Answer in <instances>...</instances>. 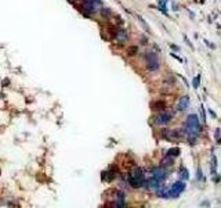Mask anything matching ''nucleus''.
Instances as JSON below:
<instances>
[{"label":"nucleus","instance_id":"nucleus-1","mask_svg":"<svg viewBox=\"0 0 221 208\" xmlns=\"http://www.w3.org/2000/svg\"><path fill=\"white\" fill-rule=\"evenodd\" d=\"M145 64H147V69L149 72H155L159 69V56L152 51V50H147L144 54Z\"/></svg>","mask_w":221,"mask_h":208},{"label":"nucleus","instance_id":"nucleus-2","mask_svg":"<svg viewBox=\"0 0 221 208\" xmlns=\"http://www.w3.org/2000/svg\"><path fill=\"white\" fill-rule=\"evenodd\" d=\"M173 118H174V113L173 111H164L163 110L160 114H158V117L155 119V124L158 126H166V125H169V122L172 121Z\"/></svg>","mask_w":221,"mask_h":208},{"label":"nucleus","instance_id":"nucleus-3","mask_svg":"<svg viewBox=\"0 0 221 208\" xmlns=\"http://www.w3.org/2000/svg\"><path fill=\"white\" fill-rule=\"evenodd\" d=\"M170 199H177V197H180L182 194V191L185 190V183L182 181H178L176 183H173L172 187H170Z\"/></svg>","mask_w":221,"mask_h":208},{"label":"nucleus","instance_id":"nucleus-4","mask_svg":"<svg viewBox=\"0 0 221 208\" xmlns=\"http://www.w3.org/2000/svg\"><path fill=\"white\" fill-rule=\"evenodd\" d=\"M127 183L131 186V187H134V189H138L141 186L145 185V178H135V176H129V181Z\"/></svg>","mask_w":221,"mask_h":208},{"label":"nucleus","instance_id":"nucleus-5","mask_svg":"<svg viewBox=\"0 0 221 208\" xmlns=\"http://www.w3.org/2000/svg\"><path fill=\"white\" fill-rule=\"evenodd\" d=\"M188 105H190V97L188 96H182L180 99V101L177 103V110L178 111H184V110L188 108Z\"/></svg>","mask_w":221,"mask_h":208},{"label":"nucleus","instance_id":"nucleus-6","mask_svg":"<svg viewBox=\"0 0 221 208\" xmlns=\"http://www.w3.org/2000/svg\"><path fill=\"white\" fill-rule=\"evenodd\" d=\"M152 175H154L156 179L163 181V182H164V179H166V176H167L166 171H164L163 168H155V169H152Z\"/></svg>","mask_w":221,"mask_h":208},{"label":"nucleus","instance_id":"nucleus-7","mask_svg":"<svg viewBox=\"0 0 221 208\" xmlns=\"http://www.w3.org/2000/svg\"><path fill=\"white\" fill-rule=\"evenodd\" d=\"M115 39H116L117 42H120V43H124V42H127V39H129V36H127V32L124 31V29H119V31L116 32V36H115Z\"/></svg>","mask_w":221,"mask_h":208},{"label":"nucleus","instance_id":"nucleus-8","mask_svg":"<svg viewBox=\"0 0 221 208\" xmlns=\"http://www.w3.org/2000/svg\"><path fill=\"white\" fill-rule=\"evenodd\" d=\"M152 108L158 110V111H163V110L166 108V103L164 101H156L155 104H152Z\"/></svg>","mask_w":221,"mask_h":208},{"label":"nucleus","instance_id":"nucleus-9","mask_svg":"<svg viewBox=\"0 0 221 208\" xmlns=\"http://www.w3.org/2000/svg\"><path fill=\"white\" fill-rule=\"evenodd\" d=\"M131 176H135V178H144V172L141 168H134L133 172H131Z\"/></svg>","mask_w":221,"mask_h":208},{"label":"nucleus","instance_id":"nucleus-10","mask_svg":"<svg viewBox=\"0 0 221 208\" xmlns=\"http://www.w3.org/2000/svg\"><path fill=\"white\" fill-rule=\"evenodd\" d=\"M178 176H180L181 181H187L188 179V172H187L185 168H181L180 171H178Z\"/></svg>","mask_w":221,"mask_h":208},{"label":"nucleus","instance_id":"nucleus-11","mask_svg":"<svg viewBox=\"0 0 221 208\" xmlns=\"http://www.w3.org/2000/svg\"><path fill=\"white\" fill-rule=\"evenodd\" d=\"M212 169H210V172H212V175H216L217 173V158L216 155H213L212 157Z\"/></svg>","mask_w":221,"mask_h":208},{"label":"nucleus","instance_id":"nucleus-12","mask_svg":"<svg viewBox=\"0 0 221 208\" xmlns=\"http://www.w3.org/2000/svg\"><path fill=\"white\" fill-rule=\"evenodd\" d=\"M178 154H180V149H172L167 151V155H169V157H173V158H176Z\"/></svg>","mask_w":221,"mask_h":208},{"label":"nucleus","instance_id":"nucleus-13","mask_svg":"<svg viewBox=\"0 0 221 208\" xmlns=\"http://www.w3.org/2000/svg\"><path fill=\"white\" fill-rule=\"evenodd\" d=\"M137 50H138V49H137V47H135V46H131V49L129 50V54H130V56L135 54V53H137Z\"/></svg>","mask_w":221,"mask_h":208},{"label":"nucleus","instance_id":"nucleus-14","mask_svg":"<svg viewBox=\"0 0 221 208\" xmlns=\"http://www.w3.org/2000/svg\"><path fill=\"white\" fill-rule=\"evenodd\" d=\"M199 79H200V75H198L194 79V87H196V89H198V86H199Z\"/></svg>","mask_w":221,"mask_h":208},{"label":"nucleus","instance_id":"nucleus-15","mask_svg":"<svg viewBox=\"0 0 221 208\" xmlns=\"http://www.w3.org/2000/svg\"><path fill=\"white\" fill-rule=\"evenodd\" d=\"M209 113H210V115H212L213 118H217V115H216V113L213 111V110H209Z\"/></svg>","mask_w":221,"mask_h":208},{"label":"nucleus","instance_id":"nucleus-16","mask_svg":"<svg viewBox=\"0 0 221 208\" xmlns=\"http://www.w3.org/2000/svg\"><path fill=\"white\" fill-rule=\"evenodd\" d=\"M170 47H172L173 50H176V51H178V50H180V47H178V46H176V45H172Z\"/></svg>","mask_w":221,"mask_h":208}]
</instances>
